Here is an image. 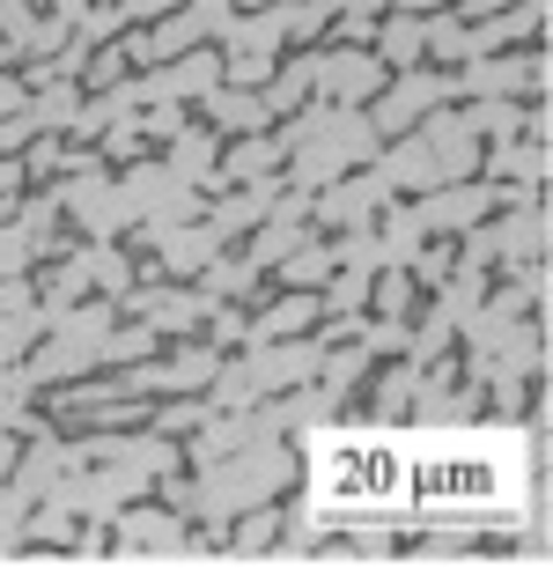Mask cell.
I'll return each mask as SVG.
<instances>
[{
  "label": "cell",
  "instance_id": "cell-1",
  "mask_svg": "<svg viewBox=\"0 0 553 568\" xmlns=\"http://www.w3.org/2000/svg\"><path fill=\"white\" fill-rule=\"evenodd\" d=\"M516 503V450L450 436L318 443V517L332 525H465Z\"/></svg>",
  "mask_w": 553,
  "mask_h": 568
}]
</instances>
